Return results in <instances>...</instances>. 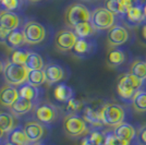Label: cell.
<instances>
[{"label": "cell", "mask_w": 146, "mask_h": 145, "mask_svg": "<svg viewBox=\"0 0 146 145\" xmlns=\"http://www.w3.org/2000/svg\"><path fill=\"white\" fill-rule=\"evenodd\" d=\"M23 34L27 44L37 45L45 39L46 30L43 25L36 21H29L23 26Z\"/></svg>", "instance_id": "7"}, {"label": "cell", "mask_w": 146, "mask_h": 145, "mask_svg": "<svg viewBox=\"0 0 146 145\" xmlns=\"http://www.w3.org/2000/svg\"><path fill=\"white\" fill-rule=\"evenodd\" d=\"M94 49H95V45L92 42L87 41L86 38H79L75 46L73 47V51L80 57H85L92 54Z\"/></svg>", "instance_id": "18"}, {"label": "cell", "mask_w": 146, "mask_h": 145, "mask_svg": "<svg viewBox=\"0 0 146 145\" xmlns=\"http://www.w3.org/2000/svg\"><path fill=\"white\" fill-rule=\"evenodd\" d=\"M35 117L38 122L50 124L58 118V110L50 104H42L35 110Z\"/></svg>", "instance_id": "10"}, {"label": "cell", "mask_w": 146, "mask_h": 145, "mask_svg": "<svg viewBox=\"0 0 146 145\" xmlns=\"http://www.w3.org/2000/svg\"><path fill=\"white\" fill-rule=\"evenodd\" d=\"M105 8L112 12L115 15L117 14H124L127 13V10L118 2V0H106L105 1Z\"/></svg>", "instance_id": "32"}, {"label": "cell", "mask_w": 146, "mask_h": 145, "mask_svg": "<svg viewBox=\"0 0 146 145\" xmlns=\"http://www.w3.org/2000/svg\"><path fill=\"white\" fill-rule=\"evenodd\" d=\"M25 67L30 70V71H34V70H44V60L40 55L36 54V53H30V56L26 60Z\"/></svg>", "instance_id": "26"}, {"label": "cell", "mask_w": 146, "mask_h": 145, "mask_svg": "<svg viewBox=\"0 0 146 145\" xmlns=\"http://www.w3.org/2000/svg\"><path fill=\"white\" fill-rule=\"evenodd\" d=\"M113 133L117 138H119L124 142H128V143H130L136 135L135 128L132 124L127 123V122H122L121 124H119L118 127L115 128Z\"/></svg>", "instance_id": "15"}, {"label": "cell", "mask_w": 146, "mask_h": 145, "mask_svg": "<svg viewBox=\"0 0 146 145\" xmlns=\"http://www.w3.org/2000/svg\"><path fill=\"white\" fill-rule=\"evenodd\" d=\"M9 140H10V143H12L13 145H30L31 144L30 140L27 139L24 130H23V129H20V128H17V129H14V130L11 131L10 136H9Z\"/></svg>", "instance_id": "24"}, {"label": "cell", "mask_w": 146, "mask_h": 145, "mask_svg": "<svg viewBox=\"0 0 146 145\" xmlns=\"http://www.w3.org/2000/svg\"><path fill=\"white\" fill-rule=\"evenodd\" d=\"M25 134L31 143H37L44 135V127L38 121H29L25 123L24 128Z\"/></svg>", "instance_id": "12"}, {"label": "cell", "mask_w": 146, "mask_h": 145, "mask_svg": "<svg viewBox=\"0 0 146 145\" xmlns=\"http://www.w3.org/2000/svg\"><path fill=\"white\" fill-rule=\"evenodd\" d=\"M1 6L5 8V10L8 11H15L21 6V0H0Z\"/></svg>", "instance_id": "36"}, {"label": "cell", "mask_w": 146, "mask_h": 145, "mask_svg": "<svg viewBox=\"0 0 146 145\" xmlns=\"http://www.w3.org/2000/svg\"><path fill=\"white\" fill-rule=\"evenodd\" d=\"M129 39L128 30L119 24H115L110 30H108L107 34V41L111 47H118L121 46Z\"/></svg>", "instance_id": "9"}, {"label": "cell", "mask_w": 146, "mask_h": 145, "mask_svg": "<svg viewBox=\"0 0 146 145\" xmlns=\"http://www.w3.org/2000/svg\"><path fill=\"white\" fill-rule=\"evenodd\" d=\"M118 2H119L127 11H128L130 8L140 5V0H118Z\"/></svg>", "instance_id": "37"}, {"label": "cell", "mask_w": 146, "mask_h": 145, "mask_svg": "<svg viewBox=\"0 0 146 145\" xmlns=\"http://www.w3.org/2000/svg\"><path fill=\"white\" fill-rule=\"evenodd\" d=\"M143 9H144V13H145V18H146V2H145V5L143 6Z\"/></svg>", "instance_id": "41"}, {"label": "cell", "mask_w": 146, "mask_h": 145, "mask_svg": "<svg viewBox=\"0 0 146 145\" xmlns=\"http://www.w3.org/2000/svg\"><path fill=\"white\" fill-rule=\"evenodd\" d=\"M143 36L146 39V25H144V27H143Z\"/></svg>", "instance_id": "39"}, {"label": "cell", "mask_w": 146, "mask_h": 145, "mask_svg": "<svg viewBox=\"0 0 146 145\" xmlns=\"http://www.w3.org/2000/svg\"><path fill=\"white\" fill-rule=\"evenodd\" d=\"M124 61H125V54L120 49L110 50L107 55V63H108V66L112 67V68L121 66Z\"/></svg>", "instance_id": "22"}, {"label": "cell", "mask_w": 146, "mask_h": 145, "mask_svg": "<svg viewBox=\"0 0 146 145\" xmlns=\"http://www.w3.org/2000/svg\"><path fill=\"white\" fill-rule=\"evenodd\" d=\"M142 83L143 81L135 75L131 73H125L119 79V82L117 84V93L123 100H130L133 98L136 92L140 91Z\"/></svg>", "instance_id": "2"}, {"label": "cell", "mask_w": 146, "mask_h": 145, "mask_svg": "<svg viewBox=\"0 0 146 145\" xmlns=\"http://www.w3.org/2000/svg\"><path fill=\"white\" fill-rule=\"evenodd\" d=\"M20 25V18L17 13L8 10H1L0 11V30L12 32L18 30Z\"/></svg>", "instance_id": "11"}, {"label": "cell", "mask_w": 146, "mask_h": 145, "mask_svg": "<svg viewBox=\"0 0 146 145\" xmlns=\"http://www.w3.org/2000/svg\"><path fill=\"white\" fill-rule=\"evenodd\" d=\"M105 145H130V143L117 138L113 132H107L105 134Z\"/></svg>", "instance_id": "34"}, {"label": "cell", "mask_w": 146, "mask_h": 145, "mask_svg": "<svg viewBox=\"0 0 146 145\" xmlns=\"http://www.w3.org/2000/svg\"><path fill=\"white\" fill-rule=\"evenodd\" d=\"M3 131H2V129H1V128H0V139H1V138H2V136H3Z\"/></svg>", "instance_id": "40"}, {"label": "cell", "mask_w": 146, "mask_h": 145, "mask_svg": "<svg viewBox=\"0 0 146 145\" xmlns=\"http://www.w3.org/2000/svg\"><path fill=\"white\" fill-rule=\"evenodd\" d=\"M34 145H44V144H42V143H34Z\"/></svg>", "instance_id": "44"}, {"label": "cell", "mask_w": 146, "mask_h": 145, "mask_svg": "<svg viewBox=\"0 0 146 145\" xmlns=\"http://www.w3.org/2000/svg\"><path fill=\"white\" fill-rule=\"evenodd\" d=\"M92 12L88 8L82 3H72L67 8L64 12L66 23L74 27L83 22H91Z\"/></svg>", "instance_id": "4"}, {"label": "cell", "mask_w": 146, "mask_h": 145, "mask_svg": "<svg viewBox=\"0 0 146 145\" xmlns=\"http://www.w3.org/2000/svg\"><path fill=\"white\" fill-rule=\"evenodd\" d=\"M63 130L71 138H79L88 131L86 121L78 114H69L66 116L63 120Z\"/></svg>", "instance_id": "5"}, {"label": "cell", "mask_w": 146, "mask_h": 145, "mask_svg": "<svg viewBox=\"0 0 146 145\" xmlns=\"http://www.w3.org/2000/svg\"><path fill=\"white\" fill-rule=\"evenodd\" d=\"M31 2H38V1H42V0H29Z\"/></svg>", "instance_id": "42"}, {"label": "cell", "mask_w": 146, "mask_h": 145, "mask_svg": "<svg viewBox=\"0 0 146 145\" xmlns=\"http://www.w3.org/2000/svg\"><path fill=\"white\" fill-rule=\"evenodd\" d=\"M44 72L46 75V82L49 85L59 82L64 76V71H63L62 67H60L59 65H56V63L47 65L44 69Z\"/></svg>", "instance_id": "14"}, {"label": "cell", "mask_w": 146, "mask_h": 145, "mask_svg": "<svg viewBox=\"0 0 146 145\" xmlns=\"http://www.w3.org/2000/svg\"><path fill=\"white\" fill-rule=\"evenodd\" d=\"M130 73L142 81L146 80V61L135 60L130 67Z\"/></svg>", "instance_id": "30"}, {"label": "cell", "mask_w": 146, "mask_h": 145, "mask_svg": "<svg viewBox=\"0 0 146 145\" xmlns=\"http://www.w3.org/2000/svg\"><path fill=\"white\" fill-rule=\"evenodd\" d=\"M30 70L25 66L17 65L11 61L7 62L6 66L3 67V78L8 85L11 86H19L24 84L27 81Z\"/></svg>", "instance_id": "3"}, {"label": "cell", "mask_w": 146, "mask_h": 145, "mask_svg": "<svg viewBox=\"0 0 146 145\" xmlns=\"http://www.w3.org/2000/svg\"><path fill=\"white\" fill-rule=\"evenodd\" d=\"M92 145H104L105 144V134L99 131H92L87 136Z\"/></svg>", "instance_id": "35"}, {"label": "cell", "mask_w": 146, "mask_h": 145, "mask_svg": "<svg viewBox=\"0 0 146 145\" xmlns=\"http://www.w3.org/2000/svg\"><path fill=\"white\" fill-rule=\"evenodd\" d=\"M25 43H26V41H25L23 31L14 30L9 33L6 42L3 44L10 49H19L21 46H23Z\"/></svg>", "instance_id": "16"}, {"label": "cell", "mask_w": 146, "mask_h": 145, "mask_svg": "<svg viewBox=\"0 0 146 145\" xmlns=\"http://www.w3.org/2000/svg\"><path fill=\"white\" fill-rule=\"evenodd\" d=\"M38 87H35V86H32L30 84H24L20 90H19V94H20V97L24 98V99H27V100H31V102H34L35 99H37L38 97Z\"/></svg>", "instance_id": "29"}, {"label": "cell", "mask_w": 146, "mask_h": 145, "mask_svg": "<svg viewBox=\"0 0 146 145\" xmlns=\"http://www.w3.org/2000/svg\"><path fill=\"white\" fill-rule=\"evenodd\" d=\"M73 90L66 84L57 85L54 90V96L59 103H68L71 98H73Z\"/></svg>", "instance_id": "17"}, {"label": "cell", "mask_w": 146, "mask_h": 145, "mask_svg": "<svg viewBox=\"0 0 146 145\" xmlns=\"http://www.w3.org/2000/svg\"><path fill=\"white\" fill-rule=\"evenodd\" d=\"M20 98L19 91L11 85H7L3 86L2 88H0V104L5 107L11 108L12 105Z\"/></svg>", "instance_id": "13"}, {"label": "cell", "mask_w": 146, "mask_h": 145, "mask_svg": "<svg viewBox=\"0 0 146 145\" xmlns=\"http://www.w3.org/2000/svg\"><path fill=\"white\" fill-rule=\"evenodd\" d=\"M82 108H83V103L73 97L67 103L66 110L69 114H78L80 110H82Z\"/></svg>", "instance_id": "33"}, {"label": "cell", "mask_w": 146, "mask_h": 145, "mask_svg": "<svg viewBox=\"0 0 146 145\" xmlns=\"http://www.w3.org/2000/svg\"><path fill=\"white\" fill-rule=\"evenodd\" d=\"M29 56H30V53L27 50H24V49H15V50H13L12 54H11L10 61L13 62V63H17V65L25 66Z\"/></svg>", "instance_id": "31"}, {"label": "cell", "mask_w": 146, "mask_h": 145, "mask_svg": "<svg viewBox=\"0 0 146 145\" xmlns=\"http://www.w3.org/2000/svg\"><path fill=\"white\" fill-rule=\"evenodd\" d=\"M27 84L35 86V87H39L40 85L46 83V75L44 70H34V71H30L29 76H27Z\"/></svg>", "instance_id": "27"}, {"label": "cell", "mask_w": 146, "mask_h": 145, "mask_svg": "<svg viewBox=\"0 0 146 145\" xmlns=\"http://www.w3.org/2000/svg\"><path fill=\"white\" fill-rule=\"evenodd\" d=\"M125 15L128 19V22L131 24H140L146 19L143 6L141 5L130 8L125 13Z\"/></svg>", "instance_id": "19"}, {"label": "cell", "mask_w": 146, "mask_h": 145, "mask_svg": "<svg viewBox=\"0 0 146 145\" xmlns=\"http://www.w3.org/2000/svg\"><path fill=\"white\" fill-rule=\"evenodd\" d=\"M83 119L86 121V123L91 124L93 127H102L103 122L100 119V115H99V110H95L92 107H85L83 110Z\"/></svg>", "instance_id": "21"}, {"label": "cell", "mask_w": 146, "mask_h": 145, "mask_svg": "<svg viewBox=\"0 0 146 145\" xmlns=\"http://www.w3.org/2000/svg\"><path fill=\"white\" fill-rule=\"evenodd\" d=\"M0 128L5 133L11 132L15 129V119L12 114L0 111Z\"/></svg>", "instance_id": "23"}, {"label": "cell", "mask_w": 146, "mask_h": 145, "mask_svg": "<svg viewBox=\"0 0 146 145\" xmlns=\"http://www.w3.org/2000/svg\"><path fill=\"white\" fill-rule=\"evenodd\" d=\"M2 70H3V68H2V63H1V62H0V72H1V71H2Z\"/></svg>", "instance_id": "43"}, {"label": "cell", "mask_w": 146, "mask_h": 145, "mask_svg": "<svg viewBox=\"0 0 146 145\" xmlns=\"http://www.w3.org/2000/svg\"><path fill=\"white\" fill-rule=\"evenodd\" d=\"M79 37L74 33V31L61 30L59 31L55 36V46L59 51H69L73 49L75 44L78 42Z\"/></svg>", "instance_id": "8"}, {"label": "cell", "mask_w": 146, "mask_h": 145, "mask_svg": "<svg viewBox=\"0 0 146 145\" xmlns=\"http://www.w3.org/2000/svg\"><path fill=\"white\" fill-rule=\"evenodd\" d=\"M137 141L141 145H146V126L142 127L137 132Z\"/></svg>", "instance_id": "38"}, {"label": "cell", "mask_w": 146, "mask_h": 145, "mask_svg": "<svg viewBox=\"0 0 146 145\" xmlns=\"http://www.w3.org/2000/svg\"><path fill=\"white\" fill-rule=\"evenodd\" d=\"M5 145H13L12 143H10V142H9V143H7V144H5Z\"/></svg>", "instance_id": "45"}, {"label": "cell", "mask_w": 146, "mask_h": 145, "mask_svg": "<svg viewBox=\"0 0 146 145\" xmlns=\"http://www.w3.org/2000/svg\"><path fill=\"white\" fill-rule=\"evenodd\" d=\"M102 122L108 127H118L124 121L125 111L119 104L107 103L99 109Z\"/></svg>", "instance_id": "1"}, {"label": "cell", "mask_w": 146, "mask_h": 145, "mask_svg": "<svg viewBox=\"0 0 146 145\" xmlns=\"http://www.w3.org/2000/svg\"><path fill=\"white\" fill-rule=\"evenodd\" d=\"M33 102L24 99L22 97H20L18 100L12 105L11 107V112L15 116H23L27 112H30L31 110L33 109Z\"/></svg>", "instance_id": "20"}, {"label": "cell", "mask_w": 146, "mask_h": 145, "mask_svg": "<svg viewBox=\"0 0 146 145\" xmlns=\"http://www.w3.org/2000/svg\"><path fill=\"white\" fill-rule=\"evenodd\" d=\"M132 106L137 112L146 111V91H137L132 98Z\"/></svg>", "instance_id": "28"}, {"label": "cell", "mask_w": 146, "mask_h": 145, "mask_svg": "<svg viewBox=\"0 0 146 145\" xmlns=\"http://www.w3.org/2000/svg\"><path fill=\"white\" fill-rule=\"evenodd\" d=\"M116 21V15L109 10H107L105 7L96 8L92 12L91 23L96 31H105L110 30Z\"/></svg>", "instance_id": "6"}, {"label": "cell", "mask_w": 146, "mask_h": 145, "mask_svg": "<svg viewBox=\"0 0 146 145\" xmlns=\"http://www.w3.org/2000/svg\"><path fill=\"white\" fill-rule=\"evenodd\" d=\"M73 31L79 38H87V37L92 36L96 30L94 29L91 22H83V23L75 25L73 27Z\"/></svg>", "instance_id": "25"}]
</instances>
